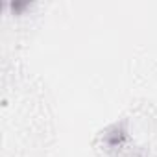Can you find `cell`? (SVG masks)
Here are the masks:
<instances>
[{
    "instance_id": "2",
    "label": "cell",
    "mask_w": 157,
    "mask_h": 157,
    "mask_svg": "<svg viewBox=\"0 0 157 157\" xmlns=\"http://www.w3.org/2000/svg\"><path fill=\"white\" fill-rule=\"evenodd\" d=\"M4 8L10 11V15L22 17V15H26L33 8V2H32V0H10V2L4 4Z\"/></svg>"
},
{
    "instance_id": "1",
    "label": "cell",
    "mask_w": 157,
    "mask_h": 157,
    "mask_svg": "<svg viewBox=\"0 0 157 157\" xmlns=\"http://www.w3.org/2000/svg\"><path fill=\"white\" fill-rule=\"evenodd\" d=\"M129 135H131L129 120L128 118H118L102 131V144L109 150H118L129 140Z\"/></svg>"
}]
</instances>
